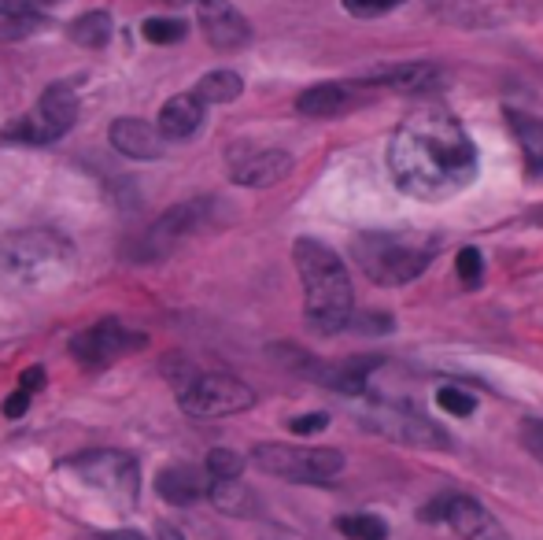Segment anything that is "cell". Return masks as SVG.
Masks as SVG:
<instances>
[{
	"mask_svg": "<svg viewBox=\"0 0 543 540\" xmlns=\"http://www.w3.org/2000/svg\"><path fill=\"white\" fill-rule=\"evenodd\" d=\"M388 171L407 197L447 200L477 178V145L447 108H418L388 141Z\"/></svg>",
	"mask_w": 543,
	"mask_h": 540,
	"instance_id": "6da1fadb",
	"label": "cell"
},
{
	"mask_svg": "<svg viewBox=\"0 0 543 540\" xmlns=\"http://www.w3.org/2000/svg\"><path fill=\"white\" fill-rule=\"evenodd\" d=\"M292 263L300 270L307 326L318 333L348 330L351 311H355V293H351V278L348 270H344V259L333 248L322 245V241L300 237L292 245Z\"/></svg>",
	"mask_w": 543,
	"mask_h": 540,
	"instance_id": "7a4b0ae2",
	"label": "cell"
},
{
	"mask_svg": "<svg viewBox=\"0 0 543 540\" xmlns=\"http://www.w3.org/2000/svg\"><path fill=\"white\" fill-rule=\"evenodd\" d=\"M74 278V248L52 230H19L0 241V282L26 293H52Z\"/></svg>",
	"mask_w": 543,
	"mask_h": 540,
	"instance_id": "3957f363",
	"label": "cell"
},
{
	"mask_svg": "<svg viewBox=\"0 0 543 540\" xmlns=\"http://www.w3.org/2000/svg\"><path fill=\"white\" fill-rule=\"evenodd\" d=\"M351 256L374 285H407L436 259V237L418 230H374L351 241Z\"/></svg>",
	"mask_w": 543,
	"mask_h": 540,
	"instance_id": "277c9868",
	"label": "cell"
},
{
	"mask_svg": "<svg viewBox=\"0 0 543 540\" xmlns=\"http://www.w3.org/2000/svg\"><path fill=\"white\" fill-rule=\"evenodd\" d=\"M255 467L263 474L300 485H322L344 470V455L337 448H300V444H255Z\"/></svg>",
	"mask_w": 543,
	"mask_h": 540,
	"instance_id": "5b68a950",
	"label": "cell"
},
{
	"mask_svg": "<svg viewBox=\"0 0 543 540\" xmlns=\"http://www.w3.org/2000/svg\"><path fill=\"white\" fill-rule=\"evenodd\" d=\"M78 123V97L71 86H49L34 104V111L19 115L15 123L0 130V141H19V145H49L60 141Z\"/></svg>",
	"mask_w": 543,
	"mask_h": 540,
	"instance_id": "8992f818",
	"label": "cell"
},
{
	"mask_svg": "<svg viewBox=\"0 0 543 540\" xmlns=\"http://www.w3.org/2000/svg\"><path fill=\"white\" fill-rule=\"evenodd\" d=\"M178 404L185 415L222 418L248 411L255 404V393L233 374H193L178 389Z\"/></svg>",
	"mask_w": 543,
	"mask_h": 540,
	"instance_id": "52a82bcc",
	"label": "cell"
},
{
	"mask_svg": "<svg viewBox=\"0 0 543 540\" xmlns=\"http://www.w3.org/2000/svg\"><path fill=\"white\" fill-rule=\"evenodd\" d=\"M67 467L93 489L108 492L111 500H126L133 504L137 500V489H141V470L133 463L130 455L122 452H85L74 455Z\"/></svg>",
	"mask_w": 543,
	"mask_h": 540,
	"instance_id": "ba28073f",
	"label": "cell"
},
{
	"mask_svg": "<svg viewBox=\"0 0 543 540\" xmlns=\"http://www.w3.org/2000/svg\"><path fill=\"white\" fill-rule=\"evenodd\" d=\"M215 208L218 200H185V204H178V208L163 211L156 222H152V230L145 234V241H141V256L137 259H159L167 256L170 248L178 245V241H185V237L200 234V230H207L211 226V219H215Z\"/></svg>",
	"mask_w": 543,
	"mask_h": 540,
	"instance_id": "9c48e42d",
	"label": "cell"
},
{
	"mask_svg": "<svg viewBox=\"0 0 543 540\" xmlns=\"http://www.w3.org/2000/svg\"><path fill=\"white\" fill-rule=\"evenodd\" d=\"M148 344L145 333L137 330H126L119 319H104L97 326H89L82 330L78 337L71 341V356L82 363V367H108L115 363L119 356H133V352H141Z\"/></svg>",
	"mask_w": 543,
	"mask_h": 540,
	"instance_id": "30bf717a",
	"label": "cell"
},
{
	"mask_svg": "<svg viewBox=\"0 0 543 540\" xmlns=\"http://www.w3.org/2000/svg\"><path fill=\"white\" fill-rule=\"evenodd\" d=\"M196 15H200L207 45H215L218 52L241 49V45H248V37H252L248 19L233 8L230 0H200V4H196Z\"/></svg>",
	"mask_w": 543,
	"mask_h": 540,
	"instance_id": "8fae6325",
	"label": "cell"
},
{
	"mask_svg": "<svg viewBox=\"0 0 543 540\" xmlns=\"http://www.w3.org/2000/svg\"><path fill=\"white\" fill-rule=\"evenodd\" d=\"M289 171H292V156L281 152V148H248L241 156H233L230 163V178L237 185H248V189L278 185Z\"/></svg>",
	"mask_w": 543,
	"mask_h": 540,
	"instance_id": "7c38bea8",
	"label": "cell"
},
{
	"mask_svg": "<svg viewBox=\"0 0 543 540\" xmlns=\"http://www.w3.org/2000/svg\"><path fill=\"white\" fill-rule=\"evenodd\" d=\"M108 137H111V148H115L119 156L141 160V163L159 160V156H163V141H167V137L159 134L152 123H145V119H115Z\"/></svg>",
	"mask_w": 543,
	"mask_h": 540,
	"instance_id": "4fadbf2b",
	"label": "cell"
},
{
	"mask_svg": "<svg viewBox=\"0 0 543 540\" xmlns=\"http://www.w3.org/2000/svg\"><path fill=\"white\" fill-rule=\"evenodd\" d=\"M444 522L455 529L462 540H507L503 526H499L473 496H447Z\"/></svg>",
	"mask_w": 543,
	"mask_h": 540,
	"instance_id": "5bb4252c",
	"label": "cell"
},
{
	"mask_svg": "<svg viewBox=\"0 0 543 540\" xmlns=\"http://www.w3.org/2000/svg\"><path fill=\"white\" fill-rule=\"evenodd\" d=\"M200 123H204V100L196 93H178L159 108L156 130L167 141H185V137H193L200 130Z\"/></svg>",
	"mask_w": 543,
	"mask_h": 540,
	"instance_id": "9a60e30c",
	"label": "cell"
},
{
	"mask_svg": "<svg viewBox=\"0 0 543 540\" xmlns=\"http://www.w3.org/2000/svg\"><path fill=\"white\" fill-rule=\"evenodd\" d=\"M348 108H355V86H340V82H322L296 97V111L307 119H337Z\"/></svg>",
	"mask_w": 543,
	"mask_h": 540,
	"instance_id": "2e32d148",
	"label": "cell"
},
{
	"mask_svg": "<svg viewBox=\"0 0 543 540\" xmlns=\"http://www.w3.org/2000/svg\"><path fill=\"white\" fill-rule=\"evenodd\" d=\"M156 492L167 500L170 507H189L207 492V481L196 467H189V463H178V467L159 470V474H156Z\"/></svg>",
	"mask_w": 543,
	"mask_h": 540,
	"instance_id": "e0dca14e",
	"label": "cell"
},
{
	"mask_svg": "<svg viewBox=\"0 0 543 540\" xmlns=\"http://www.w3.org/2000/svg\"><path fill=\"white\" fill-rule=\"evenodd\" d=\"M366 86H385L396 89V93H422L436 82V67L433 63H399V67H385V71H374L362 78Z\"/></svg>",
	"mask_w": 543,
	"mask_h": 540,
	"instance_id": "ac0fdd59",
	"label": "cell"
},
{
	"mask_svg": "<svg viewBox=\"0 0 543 540\" xmlns=\"http://www.w3.org/2000/svg\"><path fill=\"white\" fill-rule=\"evenodd\" d=\"M370 370H374V359H348V363L318 370V381H326L329 389H337L344 396H366Z\"/></svg>",
	"mask_w": 543,
	"mask_h": 540,
	"instance_id": "d6986e66",
	"label": "cell"
},
{
	"mask_svg": "<svg viewBox=\"0 0 543 540\" xmlns=\"http://www.w3.org/2000/svg\"><path fill=\"white\" fill-rule=\"evenodd\" d=\"M207 496H211V504H215L222 515H230V518H252L255 515V496H252L248 485H241V478L211 481V485H207Z\"/></svg>",
	"mask_w": 543,
	"mask_h": 540,
	"instance_id": "ffe728a7",
	"label": "cell"
},
{
	"mask_svg": "<svg viewBox=\"0 0 543 540\" xmlns=\"http://www.w3.org/2000/svg\"><path fill=\"white\" fill-rule=\"evenodd\" d=\"M193 93L204 100V104H233V100L244 93V82L237 71H211L196 82Z\"/></svg>",
	"mask_w": 543,
	"mask_h": 540,
	"instance_id": "44dd1931",
	"label": "cell"
},
{
	"mask_svg": "<svg viewBox=\"0 0 543 540\" xmlns=\"http://www.w3.org/2000/svg\"><path fill=\"white\" fill-rule=\"evenodd\" d=\"M71 41L82 49H104L111 41V15L108 12H85L71 23Z\"/></svg>",
	"mask_w": 543,
	"mask_h": 540,
	"instance_id": "7402d4cb",
	"label": "cell"
},
{
	"mask_svg": "<svg viewBox=\"0 0 543 540\" xmlns=\"http://www.w3.org/2000/svg\"><path fill=\"white\" fill-rule=\"evenodd\" d=\"M510 123H514V134H518L521 148H525V156H529V167L532 171H540L543 167V123H536L529 115H514V111H510Z\"/></svg>",
	"mask_w": 543,
	"mask_h": 540,
	"instance_id": "603a6c76",
	"label": "cell"
},
{
	"mask_svg": "<svg viewBox=\"0 0 543 540\" xmlns=\"http://www.w3.org/2000/svg\"><path fill=\"white\" fill-rule=\"evenodd\" d=\"M337 533H344L348 540H388V526L377 515L337 518Z\"/></svg>",
	"mask_w": 543,
	"mask_h": 540,
	"instance_id": "cb8c5ba5",
	"label": "cell"
},
{
	"mask_svg": "<svg viewBox=\"0 0 543 540\" xmlns=\"http://www.w3.org/2000/svg\"><path fill=\"white\" fill-rule=\"evenodd\" d=\"M207 478L211 481H233V478H241V470H244V459L233 448H211L207 452Z\"/></svg>",
	"mask_w": 543,
	"mask_h": 540,
	"instance_id": "d4e9b609",
	"label": "cell"
},
{
	"mask_svg": "<svg viewBox=\"0 0 543 540\" xmlns=\"http://www.w3.org/2000/svg\"><path fill=\"white\" fill-rule=\"evenodd\" d=\"M436 404H440V411H447V415L470 418L473 411H477V396L466 393V389H455V385H444V389L436 393Z\"/></svg>",
	"mask_w": 543,
	"mask_h": 540,
	"instance_id": "484cf974",
	"label": "cell"
},
{
	"mask_svg": "<svg viewBox=\"0 0 543 540\" xmlns=\"http://www.w3.org/2000/svg\"><path fill=\"white\" fill-rule=\"evenodd\" d=\"M141 34L152 45H178L181 37H185V23L181 19H145Z\"/></svg>",
	"mask_w": 543,
	"mask_h": 540,
	"instance_id": "4316f807",
	"label": "cell"
},
{
	"mask_svg": "<svg viewBox=\"0 0 543 540\" xmlns=\"http://www.w3.org/2000/svg\"><path fill=\"white\" fill-rule=\"evenodd\" d=\"M455 274H459V282L466 285V289H477L484 278V263H481V252L477 248H462L459 259H455Z\"/></svg>",
	"mask_w": 543,
	"mask_h": 540,
	"instance_id": "83f0119b",
	"label": "cell"
},
{
	"mask_svg": "<svg viewBox=\"0 0 543 540\" xmlns=\"http://www.w3.org/2000/svg\"><path fill=\"white\" fill-rule=\"evenodd\" d=\"M41 19L37 15H0V41H19V37L34 34Z\"/></svg>",
	"mask_w": 543,
	"mask_h": 540,
	"instance_id": "f1b7e54d",
	"label": "cell"
},
{
	"mask_svg": "<svg viewBox=\"0 0 543 540\" xmlns=\"http://www.w3.org/2000/svg\"><path fill=\"white\" fill-rule=\"evenodd\" d=\"M340 4L355 19H377V15H388L392 8H399L403 0H340Z\"/></svg>",
	"mask_w": 543,
	"mask_h": 540,
	"instance_id": "f546056e",
	"label": "cell"
},
{
	"mask_svg": "<svg viewBox=\"0 0 543 540\" xmlns=\"http://www.w3.org/2000/svg\"><path fill=\"white\" fill-rule=\"evenodd\" d=\"M518 437H521V444H525V452L536 455V459L543 463V422L540 418H521Z\"/></svg>",
	"mask_w": 543,
	"mask_h": 540,
	"instance_id": "4dcf8cb0",
	"label": "cell"
},
{
	"mask_svg": "<svg viewBox=\"0 0 543 540\" xmlns=\"http://www.w3.org/2000/svg\"><path fill=\"white\" fill-rule=\"evenodd\" d=\"M329 426V415H300V418H292L289 422V430L296 433V437H314V433H322Z\"/></svg>",
	"mask_w": 543,
	"mask_h": 540,
	"instance_id": "1f68e13d",
	"label": "cell"
},
{
	"mask_svg": "<svg viewBox=\"0 0 543 540\" xmlns=\"http://www.w3.org/2000/svg\"><path fill=\"white\" fill-rule=\"evenodd\" d=\"M30 404H34V396L26 393V389H15V393L4 400V418H23L26 411H30Z\"/></svg>",
	"mask_w": 543,
	"mask_h": 540,
	"instance_id": "d6a6232c",
	"label": "cell"
},
{
	"mask_svg": "<svg viewBox=\"0 0 543 540\" xmlns=\"http://www.w3.org/2000/svg\"><path fill=\"white\" fill-rule=\"evenodd\" d=\"M19 389H26V393L34 396L45 389V367H26L23 378H19Z\"/></svg>",
	"mask_w": 543,
	"mask_h": 540,
	"instance_id": "836d02e7",
	"label": "cell"
},
{
	"mask_svg": "<svg viewBox=\"0 0 543 540\" xmlns=\"http://www.w3.org/2000/svg\"><path fill=\"white\" fill-rule=\"evenodd\" d=\"M37 0H0V15H37Z\"/></svg>",
	"mask_w": 543,
	"mask_h": 540,
	"instance_id": "e575fe53",
	"label": "cell"
},
{
	"mask_svg": "<svg viewBox=\"0 0 543 540\" xmlns=\"http://www.w3.org/2000/svg\"><path fill=\"white\" fill-rule=\"evenodd\" d=\"M93 540H148L137 529H111V533H93Z\"/></svg>",
	"mask_w": 543,
	"mask_h": 540,
	"instance_id": "d590c367",
	"label": "cell"
},
{
	"mask_svg": "<svg viewBox=\"0 0 543 540\" xmlns=\"http://www.w3.org/2000/svg\"><path fill=\"white\" fill-rule=\"evenodd\" d=\"M156 533H159V540H185V537H181V533H178V529L170 526V522H159Z\"/></svg>",
	"mask_w": 543,
	"mask_h": 540,
	"instance_id": "8d00e7d4",
	"label": "cell"
},
{
	"mask_svg": "<svg viewBox=\"0 0 543 540\" xmlns=\"http://www.w3.org/2000/svg\"><path fill=\"white\" fill-rule=\"evenodd\" d=\"M52 4H56V0H37V8H41V12H45V8H52Z\"/></svg>",
	"mask_w": 543,
	"mask_h": 540,
	"instance_id": "74e56055",
	"label": "cell"
},
{
	"mask_svg": "<svg viewBox=\"0 0 543 540\" xmlns=\"http://www.w3.org/2000/svg\"><path fill=\"white\" fill-rule=\"evenodd\" d=\"M170 4H185V0H170Z\"/></svg>",
	"mask_w": 543,
	"mask_h": 540,
	"instance_id": "f35d334b",
	"label": "cell"
}]
</instances>
